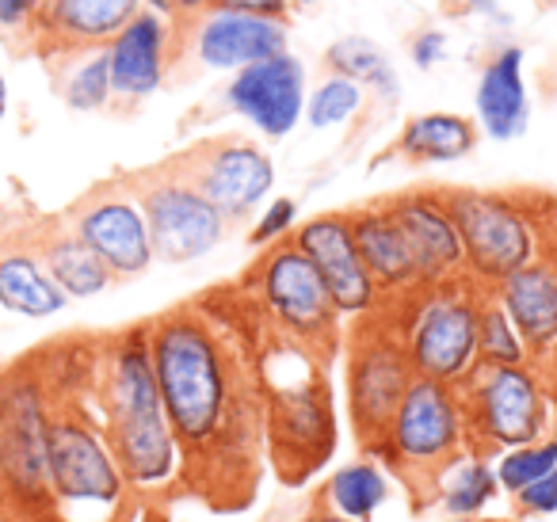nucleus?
Listing matches in <instances>:
<instances>
[{
    "instance_id": "38",
    "label": "nucleus",
    "mask_w": 557,
    "mask_h": 522,
    "mask_svg": "<svg viewBox=\"0 0 557 522\" xmlns=\"http://www.w3.org/2000/svg\"><path fill=\"white\" fill-rule=\"evenodd\" d=\"M409 58L417 70H435V65L447 58V32H440V27H428V32H417L409 42Z\"/></svg>"
},
{
    "instance_id": "4",
    "label": "nucleus",
    "mask_w": 557,
    "mask_h": 522,
    "mask_svg": "<svg viewBox=\"0 0 557 522\" xmlns=\"http://www.w3.org/2000/svg\"><path fill=\"white\" fill-rule=\"evenodd\" d=\"M485 286H478L470 275L450 278L440 286H417L412 294L397 301H386V313L394 321L397 336L405 344L417 377L440 385H462L478 359V316Z\"/></svg>"
},
{
    "instance_id": "8",
    "label": "nucleus",
    "mask_w": 557,
    "mask_h": 522,
    "mask_svg": "<svg viewBox=\"0 0 557 522\" xmlns=\"http://www.w3.org/2000/svg\"><path fill=\"white\" fill-rule=\"evenodd\" d=\"M470 446L481 458L516 450L549 431L554 389L539 370L527 366H478L458 385Z\"/></svg>"
},
{
    "instance_id": "15",
    "label": "nucleus",
    "mask_w": 557,
    "mask_h": 522,
    "mask_svg": "<svg viewBox=\"0 0 557 522\" xmlns=\"http://www.w3.org/2000/svg\"><path fill=\"white\" fill-rule=\"evenodd\" d=\"M225 108L256 126L263 138H287L306 115V65L290 50H283L248 70H237L225 85Z\"/></svg>"
},
{
    "instance_id": "7",
    "label": "nucleus",
    "mask_w": 557,
    "mask_h": 522,
    "mask_svg": "<svg viewBox=\"0 0 557 522\" xmlns=\"http://www.w3.org/2000/svg\"><path fill=\"white\" fill-rule=\"evenodd\" d=\"M50 507L65 522H115L131 481L119 469L111 443L92 420L65 408L50 420Z\"/></svg>"
},
{
    "instance_id": "30",
    "label": "nucleus",
    "mask_w": 557,
    "mask_h": 522,
    "mask_svg": "<svg viewBox=\"0 0 557 522\" xmlns=\"http://www.w3.org/2000/svg\"><path fill=\"white\" fill-rule=\"evenodd\" d=\"M382 504H386V476L374 461H351L336 469L321 492V507L351 522H367Z\"/></svg>"
},
{
    "instance_id": "45",
    "label": "nucleus",
    "mask_w": 557,
    "mask_h": 522,
    "mask_svg": "<svg viewBox=\"0 0 557 522\" xmlns=\"http://www.w3.org/2000/svg\"><path fill=\"white\" fill-rule=\"evenodd\" d=\"M290 4H318V0H290Z\"/></svg>"
},
{
    "instance_id": "20",
    "label": "nucleus",
    "mask_w": 557,
    "mask_h": 522,
    "mask_svg": "<svg viewBox=\"0 0 557 522\" xmlns=\"http://www.w3.org/2000/svg\"><path fill=\"white\" fill-rule=\"evenodd\" d=\"M187 27H191L195 62L207 65V70H218V73L248 70V65L287 50V24H278V20L207 9Z\"/></svg>"
},
{
    "instance_id": "19",
    "label": "nucleus",
    "mask_w": 557,
    "mask_h": 522,
    "mask_svg": "<svg viewBox=\"0 0 557 522\" xmlns=\"http://www.w3.org/2000/svg\"><path fill=\"white\" fill-rule=\"evenodd\" d=\"M111 92L123 103L149 100L169 80V65L176 54V20L153 16L141 9L115 39L108 42Z\"/></svg>"
},
{
    "instance_id": "14",
    "label": "nucleus",
    "mask_w": 557,
    "mask_h": 522,
    "mask_svg": "<svg viewBox=\"0 0 557 522\" xmlns=\"http://www.w3.org/2000/svg\"><path fill=\"white\" fill-rule=\"evenodd\" d=\"M295 240L302 256L313 263V271L325 283L329 298H333L336 313L344 321H359L382 309V294L374 278L367 275L363 260H359L356 237H351V217L344 210H329L295 229Z\"/></svg>"
},
{
    "instance_id": "25",
    "label": "nucleus",
    "mask_w": 557,
    "mask_h": 522,
    "mask_svg": "<svg viewBox=\"0 0 557 522\" xmlns=\"http://www.w3.org/2000/svg\"><path fill=\"white\" fill-rule=\"evenodd\" d=\"M478 123L455 111H428L412 115L397 134V153L412 164H450L478 149Z\"/></svg>"
},
{
    "instance_id": "33",
    "label": "nucleus",
    "mask_w": 557,
    "mask_h": 522,
    "mask_svg": "<svg viewBox=\"0 0 557 522\" xmlns=\"http://www.w3.org/2000/svg\"><path fill=\"white\" fill-rule=\"evenodd\" d=\"M554 465H557V435H542V438H534V443H527V446L504 450L500 458L493 461L496 484H500L508 496H516L519 488H527L531 481L546 476Z\"/></svg>"
},
{
    "instance_id": "31",
    "label": "nucleus",
    "mask_w": 557,
    "mask_h": 522,
    "mask_svg": "<svg viewBox=\"0 0 557 522\" xmlns=\"http://www.w3.org/2000/svg\"><path fill=\"white\" fill-rule=\"evenodd\" d=\"M478 359L481 366H527V347L519 339L516 324H511L508 309L496 301L493 290H485L481 298V316H478Z\"/></svg>"
},
{
    "instance_id": "43",
    "label": "nucleus",
    "mask_w": 557,
    "mask_h": 522,
    "mask_svg": "<svg viewBox=\"0 0 557 522\" xmlns=\"http://www.w3.org/2000/svg\"><path fill=\"white\" fill-rule=\"evenodd\" d=\"M318 522H351V519H344V514H333V511H325V507H318Z\"/></svg>"
},
{
    "instance_id": "41",
    "label": "nucleus",
    "mask_w": 557,
    "mask_h": 522,
    "mask_svg": "<svg viewBox=\"0 0 557 522\" xmlns=\"http://www.w3.org/2000/svg\"><path fill=\"white\" fill-rule=\"evenodd\" d=\"M141 9L153 12V16L176 20V0H141Z\"/></svg>"
},
{
    "instance_id": "29",
    "label": "nucleus",
    "mask_w": 557,
    "mask_h": 522,
    "mask_svg": "<svg viewBox=\"0 0 557 522\" xmlns=\"http://www.w3.org/2000/svg\"><path fill=\"white\" fill-rule=\"evenodd\" d=\"M500 484H496L493 458H481V453H466L455 469H447V476L435 488V504L450 519H478L488 504L496 499Z\"/></svg>"
},
{
    "instance_id": "1",
    "label": "nucleus",
    "mask_w": 557,
    "mask_h": 522,
    "mask_svg": "<svg viewBox=\"0 0 557 522\" xmlns=\"http://www.w3.org/2000/svg\"><path fill=\"white\" fill-rule=\"evenodd\" d=\"M146 328L187 481L214 507H245L268 450L256 339L207 301L172 309Z\"/></svg>"
},
{
    "instance_id": "16",
    "label": "nucleus",
    "mask_w": 557,
    "mask_h": 522,
    "mask_svg": "<svg viewBox=\"0 0 557 522\" xmlns=\"http://www.w3.org/2000/svg\"><path fill=\"white\" fill-rule=\"evenodd\" d=\"M73 233L103 260L115 278H138L153 268V240H149L146 210L134 191H100L73 214Z\"/></svg>"
},
{
    "instance_id": "18",
    "label": "nucleus",
    "mask_w": 557,
    "mask_h": 522,
    "mask_svg": "<svg viewBox=\"0 0 557 522\" xmlns=\"http://www.w3.org/2000/svg\"><path fill=\"white\" fill-rule=\"evenodd\" d=\"M496 301L508 309L527 359L554 389L557 374V260L539 256L534 263L519 268L500 286H493Z\"/></svg>"
},
{
    "instance_id": "13",
    "label": "nucleus",
    "mask_w": 557,
    "mask_h": 522,
    "mask_svg": "<svg viewBox=\"0 0 557 522\" xmlns=\"http://www.w3.org/2000/svg\"><path fill=\"white\" fill-rule=\"evenodd\" d=\"M176 169L210 199L225 222H245L268 202L275 187V164L248 138H210L180 157Z\"/></svg>"
},
{
    "instance_id": "10",
    "label": "nucleus",
    "mask_w": 557,
    "mask_h": 522,
    "mask_svg": "<svg viewBox=\"0 0 557 522\" xmlns=\"http://www.w3.org/2000/svg\"><path fill=\"white\" fill-rule=\"evenodd\" d=\"M466 252V275L493 290L519 268L539 260V225L531 210L496 191H443Z\"/></svg>"
},
{
    "instance_id": "26",
    "label": "nucleus",
    "mask_w": 557,
    "mask_h": 522,
    "mask_svg": "<svg viewBox=\"0 0 557 522\" xmlns=\"http://www.w3.org/2000/svg\"><path fill=\"white\" fill-rule=\"evenodd\" d=\"M39 256H42V263H47L50 278L58 283V290L73 301L96 298V294H103L115 283V275L103 268L100 256H96L73 229L50 233L39 245Z\"/></svg>"
},
{
    "instance_id": "39",
    "label": "nucleus",
    "mask_w": 557,
    "mask_h": 522,
    "mask_svg": "<svg viewBox=\"0 0 557 522\" xmlns=\"http://www.w3.org/2000/svg\"><path fill=\"white\" fill-rule=\"evenodd\" d=\"M466 9L478 12V16H485V20H493V24L511 27V16L500 9V4H496V0H466Z\"/></svg>"
},
{
    "instance_id": "24",
    "label": "nucleus",
    "mask_w": 557,
    "mask_h": 522,
    "mask_svg": "<svg viewBox=\"0 0 557 522\" xmlns=\"http://www.w3.org/2000/svg\"><path fill=\"white\" fill-rule=\"evenodd\" d=\"M0 306L27 321H47L62 313L70 298L58 290L39 252L12 248V252H0Z\"/></svg>"
},
{
    "instance_id": "44",
    "label": "nucleus",
    "mask_w": 557,
    "mask_h": 522,
    "mask_svg": "<svg viewBox=\"0 0 557 522\" xmlns=\"http://www.w3.org/2000/svg\"><path fill=\"white\" fill-rule=\"evenodd\" d=\"M298 522H318V511H313V514H306V519H298Z\"/></svg>"
},
{
    "instance_id": "6",
    "label": "nucleus",
    "mask_w": 557,
    "mask_h": 522,
    "mask_svg": "<svg viewBox=\"0 0 557 522\" xmlns=\"http://www.w3.org/2000/svg\"><path fill=\"white\" fill-rule=\"evenodd\" d=\"M248 301L263 328L290 344H302L321 359H333L336 347L344 344V316L336 313L325 283L295 240L263 248L248 275Z\"/></svg>"
},
{
    "instance_id": "34",
    "label": "nucleus",
    "mask_w": 557,
    "mask_h": 522,
    "mask_svg": "<svg viewBox=\"0 0 557 522\" xmlns=\"http://www.w3.org/2000/svg\"><path fill=\"white\" fill-rule=\"evenodd\" d=\"M295 222H298V202L295 199H271L268 207L260 210V217H256L252 233H248V240H252L256 248H271L278 245V240H290L295 237Z\"/></svg>"
},
{
    "instance_id": "42",
    "label": "nucleus",
    "mask_w": 557,
    "mask_h": 522,
    "mask_svg": "<svg viewBox=\"0 0 557 522\" xmlns=\"http://www.w3.org/2000/svg\"><path fill=\"white\" fill-rule=\"evenodd\" d=\"M4 119H9V80L0 73V126H4Z\"/></svg>"
},
{
    "instance_id": "17",
    "label": "nucleus",
    "mask_w": 557,
    "mask_h": 522,
    "mask_svg": "<svg viewBox=\"0 0 557 522\" xmlns=\"http://www.w3.org/2000/svg\"><path fill=\"white\" fill-rule=\"evenodd\" d=\"M382 202L409 240L420 286H440L466 275L462 237H458V225L450 217L443 191H401Z\"/></svg>"
},
{
    "instance_id": "32",
    "label": "nucleus",
    "mask_w": 557,
    "mask_h": 522,
    "mask_svg": "<svg viewBox=\"0 0 557 522\" xmlns=\"http://www.w3.org/2000/svg\"><path fill=\"white\" fill-rule=\"evenodd\" d=\"M363 103H367L363 85L329 73L313 92H306V115L302 119L313 126V130H336V126H348L351 119L363 111Z\"/></svg>"
},
{
    "instance_id": "5",
    "label": "nucleus",
    "mask_w": 557,
    "mask_h": 522,
    "mask_svg": "<svg viewBox=\"0 0 557 522\" xmlns=\"http://www.w3.org/2000/svg\"><path fill=\"white\" fill-rule=\"evenodd\" d=\"M367 453L394 469L412 488V496L435 499V488L447 476V469H455L466 453H473L458 389L417 377L397 405L386 435Z\"/></svg>"
},
{
    "instance_id": "2",
    "label": "nucleus",
    "mask_w": 557,
    "mask_h": 522,
    "mask_svg": "<svg viewBox=\"0 0 557 522\" xmlns=\"http://www.w3.org/2000/svg\"><path fill=\"white\" fill-rule=\"evenodd\" d=\"M256 344L263 385V446L287 484H302L336 450V412L325 362L302 344L275 336Z\"/></svg>"
},
{
    "instance_id": "35",
    "label": "nucleus",
    "mask_w": 557,
    "mask_h": 522,
    "mask_svg": "<svg viewBox=\"0 0 557 522\" xmlns=\"http://www.w3.org/2000/svg\"><path fill=\"white\" fill-rule=\"evenodd\" d=\"M42 9H47V0H0V35L32 42Z\"/></svg>"
},
{
    "instance_id": "28",
    "label": "nucleus",
    "mask_w": 557,
    "mask_h": 522,
    "mask_svg": "<svg viewBox=\"0 0 557 522\" xmlns=\"http://www.w3.org/2000/svg\"><path fill=\"white\" fill-rule=\"evenodd\" d=\"M325 70L336 77H348L356 85L371 88L374 96H382L386 103L397 100V73L394 62L386 58V50L379 42H371L367 35H344L325 50Z\"/></svg>"
},
{
    "instance_id": "9",
    "label": "nucleus",
    "mask_w": 557,
    "mask_h": 522,
    "mask_svg": "<svg viewBox=\"0 0 557 522\" xmlns=\"http://www.w3.org/2000/svg\"><path fill=\"white\" fill-rule=\"evenodd\" d=\"M351 324L356 328L344 339V351H348V420L359 446L371 450L386 435L409 385L417 382V370H412L386 309L359 316Z\"/></svg>"
},
{
    "instance_id": "23",
    "label": "nucleus",
    "mask_w": 557,
    "mask_h": 522,
    "mask_svg": "<svg viewBox=\"0 0 557 522\" xmlns=\"http://www.w3.org/2000/svg\"><path fill=\"white\" fill-rule=\"evenodd\" d=\"M478 108V130L488 134L493 141H516L531 126V96H527L523 77V50L500 47L485 62L473 92Z\"/></svg>"
},
{
    "instance_id": "27",
    "label": "nucleus",
    "mask_w": 557,
    "mask_h": 522,
    "mask_svg": "<svg viewBox=\"0 0 557 522\" xmlns=\"http://www.w3.org/2000/svg\"><path fill=\"white\" fill-rule=\"evenodd\" d=\"M58 62V96L70 111L92 115L103 111L115 92H111V62L108 50H73V54L54 58Z\"/></svg>"
},
{
    "instance_id": "21",
    "label": "nucleus",
    "mask_w": 557,
    "mask_h": 522,
    "mask_svg": "<svg viewBox=\"0 0 557 522\" xmlns=\"http://www.w3.org/2000/svg\"><path fill=\"white\" fill-rule=\"evenodd\" d=\"M141 12V0H47L32 47L47 58L100 50Z\"/></svg>"
},
{
    "instance_id": "22",
    "label": "nucleus",
    "mask_w": 557,
    "mask_h": 522,
    "mask_svg": "<svg viewBox=\"0 0 557 522\" xmlns=\"http://www.w3.org/2000/svg\"><path fill=\"white\" fill-rule=\"evenodd\" d=\"M351 217V237H356L359 260H363L367 275L374 278L382 294V306L412 294L420 286L417 263H412L409 240H405L401 225L386 210V202H371V207L348 210Z\"/></svg>"
},
{
    "instance_id": "11",
    "label": "nucleus",
    "mask_w": 557,
    "mask_h": 522,
    "mask_svg": "<svg viewBox=\"0 0 557 522\" xmlns=\"http://www.w3.org/2000/svg\"><path fill=\"white\" fill-rule=\"evenodd\" d=\"M50 397L35 374L0 382V481L20 504L50 507Z\"/></svg>"
},
{
    "instance_id": "12",
    "label": "nucleus",
    "mask_w": 557,
    "mask_h": 522,
    "mask_svg": "<svg viewBox=\"0 0 557 522\" xmlns=\"http://www.w3.org/2000/svg\"><path fill=\"white\" fill-rule=\"evenodd\" d=\"M138 202L146 210L153 256L164 263H195L210 256L230 233V222L210 207V199L176 169L149 176L138 187Z\"/></svg>"
},
{
    "instance_id": "3",
    "label": "nucleus",
    "mask_w": 557,
    "mask_h": 522,
    "mask_svg": "<svg viewBox=\"0 0 557 522\" xmlns=\"http://www.w3.org/2000/svg\"><path fill=\"white\" fill-rule=\"evenodd\" d=\"M103 435L111 443L123 476L134 488H169L184 465L164 400L157 389L149 328H131L103 351L100 362Z\"/></svg>"
},
{
    "instance_id": "37",
    "label": "nucleus",
    "mask_w": 557,
    "mask_h": 522,
    "mask_svg": "<svg viewBox=\"0 0 557 522\" xmlns=\"http://www.w3.org/2000/svg\"><path fill=\"white\" fill-rule=\"evenodd\" d=\"M210 9L240 12V16H260V20H278V24H287L295 4H290V0H210Z\"/></svg>"
},
{
    "instance_id": "36",
    "label": "nucleus",
    "mask_w": 557,
    "mask_h": 522,
    "mask_svg": "<svg viewBox=\"0 0 557 522\" xmlns=\"http://www.w3.org/2000/svg\"><path fill=\"white\" fill-rule=\"evenodd\" d=\"M511 499H516L519 514H531V519H542V514H554V511H557V465L549 469L546 476L531 481L527 488H519Z\"/></svg>"
},
{
    "instance_id": "40",
    "label": "nucleus",
    "mask_w": 557,
    "mask_h": 522,
    "mask_svg": "<svg viewBox=\"0 0 557 522\" xmlns=\"http://www.w3.org/2000/svg\"><path fill=\"white\" fill-rule=\"evenodd\" d=\"M210 9V0H176V24H191L195 16Z\"/></svg>"
}]
</instances>
